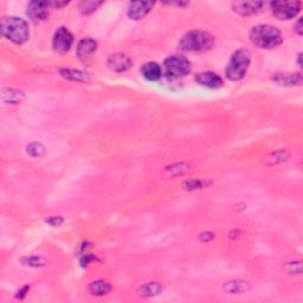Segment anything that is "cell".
<instances>
[{
	"mask_svg": "<svg viewBox=\"0 0 303 303\" xmlns=\"http://www.w3.org/2000/svg\"><path fill=\"white\" fill-rule=\"evenodd\" d=\"M215 38L202 30H193L186 33L179 41V49L185 52H204L212 49Z\"/></svg>",
	"mask_w": 303,
	"mask_h": 303,
	"instance_id": "1",
	"label": "cell"
},
{
	"mask_svg": "<svg viewBox=\"0 0 303 303\" xmlns=\"http://www.w3.org/2000/svg\"><path fill=\"white\" fill-rule=\"evenodd\" d=\"M1 32L8 40L21 45L29 40V24L18 17H5L1 20Z\"/></svg>",
	"mask_w": 303,
	"mask_h": 303,
	"instance_id": "2",
	"label": "cell"
},
{
	"mask_svg": "<svg viewBox=\"0 0 303 303\" xmlns=\"http://www.w3.org/2000/svg\"><path fill=\"white\" fill-rule=\"evenodd\" d=\"M250 40L260 49H274L282 43V35L271 25H257L250 31Z\"/></svg>",
	"mask_w": 303,
	"mask_h": 303,
	"instance_id": "3",
	"label": "cell"
},
{
	"mask_svg": "<svg viewBox=\"0 0 303 303\" xmlns=\"http://www.w3.org/2000/svg\"><path fill=\"white\" fill-rule=\"evenodd\" d=\"M250 62H251V54L249 50L240 49L233 52L225 70L227 79L231 81H240L243 79L249 69Z\"/></svg>",
	"mask_w": 303,
	"mask_h": 303,
	"instance_id": "4",
	"label": "cell"
},
{
	"mask_svg": "<svg viewBox=\"0 0 303 303\" xmlns=\"http://www.w3.org/2000/svg\"><path fill=\"white\" fill-rule=\"evenodd\" d=\"M163 66L167 76L172 79H179L186 76L191 71V63L186 57L182 55H173L169 56L163 62Z\"/></svg>",
	"mask_w": 303,
	"mask_h": 303,
	"instance_id": "5",
	"label": "cell"
},
{
	"mask_svg": "<svg viewBox=\"0 0 303 303\" xmlns=\"http://www.w3.org/2000/svg\"><path fill=\"white\" fill-rule=\"evenodd\" d=\"M301 1H275L271 2L272 15L280 20H289L294 18L301 10Z\"/></svg>",
	"mask_w": 303,
	"mask_h": 303,
	"instance_id": "6",
	"label": "cell"
},
{
	"mask_svg": "<svg viewBox=\"0 0 303 303\" xmlns=\"http://www.w3.org/2000/svg\"><path fill=\"white\" fill-rule=\"evenodd\" d=\"M74 43V37H72L71 32L69 31L66 27H60L54 35V40H52V46H54L55 51L58 54H66L70 50Z\"/></svg>",
	"mask_w": 303,
	"mask_h": 303,
	"instance_id": "7",
	"label": "cell"
},
{
	"mask_svg": "<svg viewBox=\"0 0 303 303\" xmlns=\"http://www.w3.org/2000/svg\"><path fill=\"white\" fill-rule=\"evenodd\" d=\"M49 2L31 1L27 5V16L35 23H40L49 17Z\"/></svg>",
	"mask_w": 303,
	"mask_h": 303,
	"instance_id": "8",
	"label": "cell"
},
{
	"mask_svg": "<svg viewBox=\"0 0 303 303\" xmlns=\"http://www.w3.org/2000/svg\"><path fill=\"white\" fill-rule=\"evenodd\" d=\"M194 80L196 82L198 83L199 85H202L205 88H210V89H218L222 88L224 85L223 80H222L221 76L215 74V72L211 71H204L200 72V74H197L194 76Z\"/></svg>",
	"mask_w": 303,
	"mask_h": 303,
	"instance_id": "9",
	"label": "cell"
},
{
	"mask_svg": "<svg viewBox=\"0 0 303 303\" xmlns=\"http://www.w3.org/2000/svg\"><path fill=\"white\" fill-rule=\"evenodd\" d=\"M154 6V2L152 1H133L128 7V16L134 20H141L144 18Z\"/></svg>",
	"mask_w": 303,
	"mask_h": 303,
	"instance_id": "10",
	"label": "cell"
},
{
	"mask_svg": "<svg viewBox=\"0 0 303 303\" xmlns=\"http://www.w3.org/2000/svg\"><path fill=\"white\" fill-rule=\"evenodd\" d=\"M271 80L274 81L276 84L281 85V87H296V85L302 84V75L301 74H283V72H277V74L272 75Z\"/></svg>",
	"mask_w": 303,
	"mask_h": 303,
	"instance_id": "11",
	"label": "cell"
},
{
	"mask_svg": "<svg viewBox=\"0 0 303 303\" xmlns=\"http://www.w3.org/2000/svg\"><path fill=\"white\" fill-rule=\"evenodd\" d=\"M132 60L124 54H114L108 58V66L115 72L127 71L132 66Z\"/></svg>",
	"mask_w": 303,
	"mask_h": 303,
	"instance_id": "12",
	"label": "cell"
},
{
	"mask_svg": "<svg viewBox=\"0 0 303 303\" xmlns=\"http://www.w3.org/2000/svg\"><path fill=\"white\" fill-rule=\"evenodd\" d=\"M262 1H240V2H235L232 5L233 11L238 15L246 17V16H251L257 13L258 11L261 10L263 6Z\"/></svg>",
	"mask_w": 303,
	"mask_h": 303,
	"instance_id": "13",
	"label": "cell"
},
{
	"mask_svg": "<svg viewBox=\"0 0 303 303\" xmlns=\"http://www.w3.org/2000/svg\"><path fill=\"white\" fill-rule=\"evenodd\" d=\"M97 49V43L91 38H83L82 40H80V43L77 44V50L76 54L77 57L80 60H85L89 58Z\"/></svg>",
	"mask_w": 303,
	"mask_h": 303,
	"instance_id": "14",
	"label": "cell"
},
{
	"mask_svg": "<svg viewBox=\"0 0 303 303\" xmlns=\"http://www.w3.org/2000/svg\"><path fill=\"white\" fill-rule=\"evenodd\" d=\"M141 72H142L144 79L152 81V82H155V81L160 80L162 70H161L159 64L151 62V63L144 64V65L142 66V69H141Z\"/></svg>",
	"mask_w": 303,
	"mask_h": 303,
	"instance_id": "15",
	"label": "cell"
},
{
	"mask_svg": "<svg viewBox=\"0 0 303 303\" xmlns=\"http://www.w3.org/2000/svg\"><path fill=\"white\" fill-rule=\"evenodd\" d=\"M24 93L20 90H17V89H4L2 90V100L6 103L19 104L24 101Z\"/></svg>",
	"mask_w": 303,
	"mask_h": 303,
	"instance_id": "16",
	"label": "cell"
},
{
	"mask_svg": "<svg viewBox=\"0 0 303 303\" xmlns=\"http://www.w3.org/2000/svg\"><path fill=\"white\" fill-rule=\"evenodd\" d=\"M110 284L108 282H105L103 280H97L91 282L89 284V291H90L93 295L96 296H103L107 295L108 293L110 291Z\"/></svg>",
	"mask_w": 303,
	"mask_h": 303,
	"instance_id": "17",
	"label": "cell"
},
{
	"mask_svg": "<svg viewBox=\"0 0 303 303\" xmlns=\"http://www.w3.org/2000/svg\"><path fill=\"white\" fill-rule=\"evenodd\" d=\"M161 290H162V287H161L160 283L149 282L141 285L140 289H139V294L143 297H152L155 295H159Z\"/></svg>",
	"mask_w": 303,
	"mask_h": 303,
	"instance_id": "18",
	"label": "cell"
},
{
	"mask_svg": "<svg viewBox=\"0 0 303 303\" xmlns=\"http://www.w3.org/2000/svg\"><path fill=\"white\" fill-rule=\"evenodd\" d=\"M250 284L247 282H243V281H231L229 283L224 284V290L231 294H242L249 290Z\"/></svg>",
	"mask_w": 303,
	"mask_h": 303,
	"instance_id": "19",
	"label": "cell"
},
{
	"mask_svg": "<svg viewBox=\"0 0 303 303\" xmlns=\"http://www.w3.org/2000/svg\"><path fill=\"white\" fill-rule=\"evenodd\" d=\"M61 75L64 79H68L71 81H77V82H87L89 80V75L87 72H83L81 70H71V69H63L61 70Z\"/></svg>",
	"mask_w": 303,
	"mask_h": 303,
	"instance_id": "20",
	"label": "cell"
},
{
	"mask_svg": "<svg viewBox=\"0 0 303 303\" xmlns=\"http://www.w3.org/2000/svg\"><path fill=\"white\" fill-rule=\"evenodd\" d=\"M103 4L102 1H95V0H85L80 4V12L83 15H89V13H93L94 11H96L101 5Z\"/></svg>",
	"mask_w": 303,
	"mask_h": 303,
	"instance_id": "21",
	"label": "cell"
},
{
	"mask_svg": "<svg viewBox=\"0 0 303 303\" xmlns=\"http://www.w3.org/2000/svg\"><path fill=\"white\" fill-rule=\"evenodd\" d=\"M45 153V147L40 142H32L27 146V154L31 157H41Z\"/></svg>",
	"mask_w": 303,
	"mask_h": 303,
	"instance_id": "22",
	"label": "cell"
},
{
	"mask_svg": "<svg viewBox=\"0 0 303 303\" xmlns=\"http://www.w3.org/2000/svg\"><path fill=\"white\" fill-rule=\"evenodd\" d=\"M23 263L26 266H33V268H37V266H43L45 261L40 256H29L25 260H23Z\"/></svg>",
	"mask_w": 303,
	"mask_h": 303,
	"instance_id": "23",
	"label": "cell"
},
{
	"mask_svg": "<svg viewBox=\"0 0 303 303\" xmlns=\"http://www.w3.org/2000/svg\"><path fill=\"white\" fill-rule=\"evenodd\" d=\"M206 185V182L204 180H198V179H193V180H188L183 183V188L187 191H193V190H199V188L204 187Z\"/></svg>",
	"mask_w": 303,
	"mask_h": 303,
	"instance_id": "24",
	"label": "cell"
},
{
	"mask_svg": "<svg viewBox=\"0 0 303 303\" xmlns=\"http://www.w3.org/2000/svg\"><path fill=\"white\" fill-rule=\"evenodd\" d=\"M289 158V153L288 151H277L275 153H272L270 155V161H272V163H277V162H283Z\"/></svg>",
	"mask_w": 303,
	"mask_h": 303,
	"instance_id": "25",
	"label": "cell"
},
{
	"mask_svg": "<svg viewBox=\"0 0 303 303\" xmlns=\"http://www.w3.org/2000/svg\"><path fill=\"white\" fill-rule=\"evenodd\" d=\"M46 222L52 226H61L63 224V218L62 217H50Z\"/></svg>",
	"mask_w": 303,
	"mask_h": 303,
	"instance_id": "26",
	"label": "cell"
},
{
	"mask_svg": "<svg viewBox=\"0 0 303 303\" xmlns=\"http://www.w3.org/2000/svg\"><path fill=\"white\" fill-rule=\"evenodd\" d=\"M296 31V33L299 36H302L303 33V30H302V18H300L299 20H297V23L295 25V29H294Z\"/></svg>",
	"mask_w": 303,
	"mask_h": 303,
	"instance_id": "27",
	"label": "cell"
},
{
	"mask_svg": "<svg viewBox=\"0 0 303 303\" xmlns=\"http://www.w3.org/2000/svg\"><path fill=\"white\" fill-rule=\"evenodd\" d=\"M202 236H205V238H200V240L204 241V242H208V241L213 240V237H215V236H213V233H211V232H205V233H202Z\"/></svg>",
	"mask_w": 303,
	"mask_h": 303,
	"instance_id": "28",
	"label": "cell"
},
{
	"mask_svg": "<svg viewBox=\"0 0 303 303\" xmlns=\"http://www.w3.org/2000/svg\"><path fill=\"white\" fill-rule=\"evenodd\" d=\"M27 290H29V288H27V287H25L24 289H21V290L18 293V294H20V295H18V297H24L25 295H26V291Z\"/></svg>",
	"mask_w": 303,
	"mask_h": 303,
	"instance_id": "29",
	"label": "cell"
},
{
	"mask_svg": "<svg viewBox=\"0 0 303 303\" xmlns=\"http://www.w3.org/2000/svg\"><path fill=\"white\" fill-rule=\"evenodd\" d=\"M301 58H302V54L299 55V66H302V62H301Z\"/></svg>",
	"mask_w": 303,
	"mask_h": 303,
	"instance_id": "30",
	"label": "cell"
}]
</instances>
